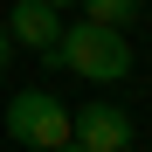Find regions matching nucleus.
<instances>
[{
  "instance_id": "2",
  "label": "nucleus",
  "mask_w": 152,
  "mask_h": 152,
  "mask_svg": "<svg viewBox=\"0 0 152 152\" xmlns=\"http://www.w3.org/2000/svg\"><path fill=\"white\" fill-rule=\"evenodd\" d=\"M0 132L14 145H28V152H62L69 145V111L48 90H21L14 104H0Z\"/></svg>"
},
{
  "instance_id": "4",
  "label": "nucleus",
  "mask_w": 152,
  "mask_h": 152,
  "mask_svg": "<svg viewBox=\"0 0 152 152\" xmlns=\"http://www.w3.org/2000/svg\"><path fill=\"white\" fill-rule=\"evenodd\" d=\"M7 35H14L21 48H35L42 62H56V42H62V7H56V0H14Z\"/></svg>"
},
{
  "instance_id": "1",
  "label": "nucleus",
  "mask_w": 152,
  "mask_h": 152,
  "mask_svg": "<svg viewBox=\"0 0 152 152\" xmlns=\"http://www.w3.org/2000/svg\"><path fill=\"white\" fill-rule=\"evenodd\" d=\"M56 62L62 69H76L83 83H124L132 76V42H124V28H111V21H76V28H62V42H56Z\"/></svg>"
},
{
  "instance_id": "3",
  "label": "nucleus",
  "mask_w": 152,
  "mask_h": 152,
  "mask_svg": "<svg viewBox=\"0 0 152 152\" xmlns=\"http://www.w3.org/2000/svg\"><path fill=\"white\" fill-rule=\"evenodd\" d=\"M138 138V124L124 104H111V97H97V104H76L69 118V145H83V152H124Z\"/></svg>"
},
{
  "instance_id": "5",
  "label": "nucleus",
  "mask_w": 152,
  "mask_h": 152,
  "mask_svg": "<svg viewBox=\"0 0 152 152\" xmlns=\"http://www.w3.org/2000/svg\"><path fill=\"white\" fill-rule=\"evenodd\" d=\"M90 21H111V28H124V21H138L145 14V0H76Z\"/></svg>"
},
{
  "instance_id": "7",
  "label": "nucleus",
  "mask_w": 152,
  "mask_h": 152,
  "mask_svg": "<svg viewBox=\"0 0 152 152\" xmlns=\"http://www.w3.org/2000/svg\"><path fill=\"white\" fill-rule=\"evenodd\" d=\"M56 7H76V0H56Z\"/></svg>"
},
{
  "instance_id": "6",
  "label": "nucleus",
  "mask_w": 152,
  "mask_h": 152,
  "mask_svg": "<svg viewBox=\"0 0 152 152\" xmlns=\"http://www.w3.org/2000/svg\"><path fill=\"white\" fill-rule=\"evenodd\" d=\"M7 62H14V35L0 28V69H7Z\"/></svg>"
},
{
  "instance_id": "8",
  "label": "nucleus",
  "mask_w": 152,
  "mask_h": 152,
  "mask_svg": "<svg viewBox=\"0 0 152 152\" xmlns=\"http://www.w3.org/2000/svg\"><path fill=\"white\" fill-rule=\"evenodd\" d=\"M145 14H152V7H145Z\"/></svg>"
}]
</instances>
